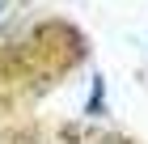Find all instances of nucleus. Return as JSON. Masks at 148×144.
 <instances>
[{"instance_id":"f257e3e1","label":"nucleus","mask_w":148,"mask_h":144,"mask_svg":"<svg viewBox=\"0 0 148 144\" xmlns=\"http://www.w3.org/2000/svg\"><path fill=\"white\" fill-rule=\"evenodd\" d=\"M0 144H131V140L106 127H85V123H38V127L13 132Z\"/></svg>"},{"instance_id":"f03ea898","label":"nucleus","mask_w":148,"mask_h":144,"mask_svg":"<svg viewBox=\"0 0 148 144\" xmlns=\"http://www.w3.org/2000/svg\"><path fill=\"white\" fill-rule=\"evenodd\" d=\"M0 9H4V0H0Z\"/></svg>"}]
</instances>
